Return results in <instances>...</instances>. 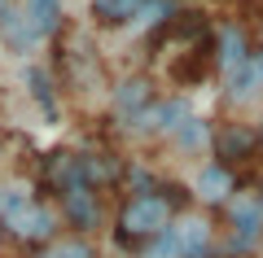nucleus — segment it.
<instances>
[{"label":"nucleus","mask_w":263,"mask_h":258,"mask_svg":"<svg viewBox=\"0 0 263 258\" xmlns=\"http://www.w3.org/2000/svg\"><path fill=\"white\" fill-rule=\"evenodd\" d=\"M35 258H97V249L84 236H66V241H48Z\"/></svg>","instance_id":"obj_16"},{"label":"nucleus","mask_w":263,"mask_h":258,"mask_svg":"<svg viewBox=\"0 0 263 258\" xmlns=\"http://www.w3.org/2000/svg\"><path fill=\"white\" fill-rule=\"evenodd\" d=\"M158 96H154V83L145 79V74H136V79H123L119 88H114V96H110V110H114V118L127 127L136 114L145 110V105H154Z\"/></svg>","instance_id":"obj_8"},{"label":"nucleus","mask_w":263,"mask_h":258,"mask_svg":"<svg viewBox=\"0 0 263 258\" xmlns=\"http://www.w3.org/2000/svg\"><path fill=\"white\" fill-rule=\"evenodd\" d=\"M254 131H259V153H263V127H254Z\"/></svg>","instance_id":"obj_22"},{"label":"nucleus","mask_w":263,"mask_h":258,"mask_svg":"<svg viewBox=\"0 0 263 258\" xmlns=\"http://www.w3.org/2000/svg\"><path fill=\"white\" fill-rule=\"evenodd\" d=\"M259 206H263V193H259Z\"/></svg>","instance_id":"obj_24"},{"label":"nucleus","mask_w":263,"mask_h":258,"mask_svg":"<svg viewBox=\"0 0 263 258\" xmlns=\"http://www.w3.org/2000/svg\"><path fill=\"white\" fill-rule=\"evenodd\" d=\"M263 96V48H254L233 74H224V101L228 105H254Z\"/></svg>","instance_id":"obj_6"},{"label":"nucleus","mask_w":263,"mask_h":258,"mask_svg":"<svg viewBox=\"0 0 263 258\" xmlns=\"http://www.w3.org/2000/svg\"><path fill=\"white\" fill-rule=\"evenodd\" d=\"M57 206H62V219L70 223L79 236H88L92 228H101V188H92V184L62 188V193H57Z\"/></svg>","instance_id":"obj_3"},{"label":"nucleus","mask_w":263,"mask_h":258,"mask_svg":"<svg viewBox=\"0 0 263 258\" xmlns=\"http://www.w3.org/2000/svg\"><path fill=\"white\" fill-rule=\"evenodd\" d=\"M0 241H5V228H0Z\"/></svg>","instance_id":"obj_23"},{"label":"nucleus","mask_w":263,"mask_h":258,"mask_svg":"<svg viewBox=\"0 0 263 258\" xmlns=\"http://www.w3.org/2000/svg\"><path fill=\"white\" fill-rule=\"evenodd\" d=\"M22 18L31 22L35 39H53L62 31V0H22Z\"/></svg>","instance_id":"obj_12"},{"label":"nucleus","mask_w":263,"mask_h":258,"mask_svg":"<svg viewBox=\"0 0 263 258\" xmlns=\"http://www.w3.org/2000/svg\"><path fill=\"white\" fill-rule=\"evenodd\" d=\"M22 202H31V193H22V188H13V184H0V219L13 214Z\"/></svg>","instance_id":"obj_20"},{"label":"nucleus","mask_w":263,"mask_h":258,"mask_svg":"<svg viewBox=\"0 0 263 258\" xmlns=\"http://www.w3.org/2000/svg\"><path fill=\"white\" fill-rule=\"evenodd\" d=\"M184 118H189V101L184 96H167V101L145 105V110L127 123V131L132 136H176V127Z\"/></svg>","instance_id":"obj_4"},{"label":"nucleus","mask_w":263,"mask_h":258,"mask_svg":"<svg viewBox=\"0 0 263 258\" xmlns=\"http://www.w3.org/2000/svg\"><path fill=\"white\" fill-rule=\"evenodd\" d=\"M250 53H254V48H250V35H246L237 22H224V27L215 31V66H219L224 74H233Z\"/></svg>","instance_id":"obj_11"},{"label":"nucleus","mask_w":263,"mask_h":258,"mask_svg":"<svg viewBox=\"0 0 263 258\" xmlns=\"http://www.w3.org/2000/svg\"><path fill=\"white\" fill-rule=\"evenodd\" d=\"M44 180L53 184V193H62V188H75V184H84V157L79 153H48V162H44Z\"/></svg>","instance_id":"obj_13"},{"label":"nucleus","mask_w":263,"mask_h":258,"mask_svg":"<svg viewBox=\"0 0 263 258\" xmlns=\"http://www.w3.org/2000/svg\"><path fill=\"white\" fill-rule=\"evenodd\" d=\"M141 258H184V254H180V236H176V223H171L167 232H158L154 241H145V245H141Z\"/></svg>","instance_id":"obj_18"},{"label":"nucleus","mask_w":263,"mask_h":258,"mask_svg":"<svg viewBox=\"0 0 263 258\" xmlns=\"http://www.w3.org/2000/svg\"><path fill=\"white\" fill-rule=\"evenodd\" d=\"M13 13H18V5H13V0H0V27H5Z\"/></svg>","instance_id":"obj_21"},{"label":"nucleus","mask_w":263,"mask_h":258,"mask_svg":"<svg viewBox=\"0 0 263 258\" xmlns=\"http://www.w3.org/2000/svg\"><path fill=\"white\" fill-rule=\"evenodd\" d=\"M237 193V175H233V166L224 162H202L197 166V175H193V197L202 206H228V197Z\"/></svg>","instance_id":"obj_7"},{"label":"nucleus","mask_w":263,"mask_h":258,"mask_svg":"<svg viewBox=\"0 0 263 258\" xmlns=\"http://www.w3.org/2000/svg\"><path fill=\"white\" fill-rule=\"evenodd\" d=\"M110 180H119V162H114L110 153H88L84 157V184L101 188V184H110Z\"/></svg>","instance_id":"obj_15"},{"label":"nucleus","mask_w":263,"mask_h":258,"mask_svg":"<svg viewBox=\"0 0 263 258\" xmlns=\"http://www.w3.org/2000/svg\"><path fill=\"white\" fill-rule=\"evenodd\" d=\"M176 236H180V254L184 258H211L215 254V228H211L202 214L176 219Z\"/></svg>","instance_id":"obj_10"},{"label":"nucleus","mask_w":263,"mask_h":258,"mask_svg":"<svg viewBox=\"0 0 263 258\" xmlns=\"http://www.w3.org/2000/svg\"><path fill=\"white\" fill-rule=\"evenodd\" d=\"M176 145L184 149V153H193V149L211 145V127H206L202 118H193V114H189V118H184V123L176 127Z\"/></svg>","instance_id":"obj_17"},{"label":"nucleus","mask_w":263,"mask_h":258,"mask_svg":"<svg viewBox=\"0 0 263 258\" xmlns=\"http://www.w3.org/2000/svg\"><path fill=\"white\" fill-rule=\"evenodd\" d=\"M27 83H31V92H35V101L53 114V83H48V74L40 66H27Z\"/></svg>","instance_id":"obj_19"},{"label":"nucleus","mask_w":263,"mask_h":258,"mask_svg":"<svg viewBox=\"0 0 263 258\" xmlns=\"http://www.w3.org/2000/svg\"><path fill=\"white\" fill-rule=\"evenodd\" d=\"M176 223V206L162 193H136L119 206V219H114V232H119L123 245H145L158 232H167Z\"/></svg>","instance_id":"obj_1"},{"label":"nucleus","mask_w":263,"mask_h":258,"mask_svg":"<svg viewBox=\"0 0 263 258\" xmlns=\"http://www.w3.org/2000/svg\"><path fill=\"white\" fill-rule=\"evenodd\" d=\"M5 228H9V236L13 241H22V245H40L44 249L48 241H57V228H62V219H57V210L53 206H44V202H22L13 214H5Z\"/></svg>","instance_id":"obj_2"},{"label":"nucleus","mask_w":263,"mask_h":258,"mask_svg":"<svg viewBox=\"0 0 263 258\" xmlns=\"http://www.w3.org/2000/svg\"><path fill=\"white\" fill-rule=\"evenodd\" d=\"M224 214H228V228H233V232H246V236H259L263 241V206H259V193L237 188V193L228 197Z\"/></svg>","instance_id":"obj_9"},{"label":"nucleus","mask_w":263,"mask_h":258,"mask_svg":"<svg viewBox=\"0 0 263 258\" xmlns=\"http://www.w3.org/2000/svg\"><path fill=\"white\" fill-rule=\"evenodd\" d=\"M145 0H88L97 27H132V18L141 13Z\"/></svg>","instance_id":"obj_14"},{"label":"nucleus","mask_w":263,"mask_h":258,"mask_svg":"<svg viewBox=\"0 0 263 258\" xmlns=\"http://www.w3.org/2000/svg\"><path fill=\"white\" fill-rule=\"evenodd\" d=\"M211 149H215V162H224V166L250 162V157H259V131L250 123H224L211 136Z\"/></svg>","instance_id":"obj_5"}]
</instances>
